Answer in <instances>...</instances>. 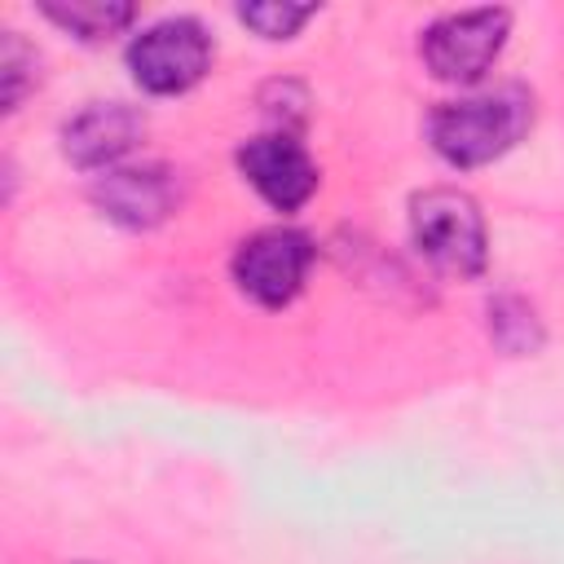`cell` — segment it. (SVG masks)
<instances>
[{"label":"cell","mask_w":564,"mask_h":564,"mask_svg":"<svg viewBox=\"0 0 564 564\" xmlns=\"http://www.w3.org/2000/svg\"><path fill=\"white\" fill-rule=\"evenodd\" d=\"M533 123V97L520 84H502L476 97L441 101L427 119L432 150L454 167H480L507 154Z\"/></svg>","instance_id":"6da1fadb"},{"label":"cell","mask_w":564,"mask_h":564,"mask_svg":"<svg viewBox=\"0 0 564 564\" xmlns=\"http://www.w3.org/2000/svg\"><path fill=\"white\" fill-rule=\"evenodd\" d=\"M410 238L419 256L449 273V278H476L485 273L489 242H485V216L471 194L436 185L410 198Z\"/></svg>","instance_id":"7a4b0ae2"},{"label":"cell","mask_w":564,"mask_h":564,"mask_svg":"<svg viewBox=\"0 0 564 564\" xmlns=\"http://www.w3.org/2000/svg\"><path fill=\"white\" fill-rule=\"evenodd\" d=\"M511 31V13L507 9H467V13H445L436 18L423 40L419 53L427 62V70L445 84H476L494 57L502 53Z\"/></svg>","instance_id":"3957f363"},{"label":"cell","mask_w":564,"mask_h":564,"mask_svg":"<svg viewBox=\"0 0 564 564\" xmlns=\"http://www.w3.org/2000/svg\"><path fill=\"white\" fill-rule=\"evenodd\" d=\"M207 66H212V40L194 18H163L128 44V70L154 97L194 88L207 75Z\"/></svg>","instance_id":"277c9868"},{"label":"cell","mask_w":564,"mask_h":564,"mask_svg":"<svg viewBox=\"0 0 564 564\" xmlns=\"http://www.w3.org/2000/svg\"><path fill=\"white\" fill-rule=\"evenodd\" d=\"M313 264V242L300 229H260L234 251V282L264 308H282L300 295Z\"/></svg>","instance_id":"5b68a950"},{"label":"cell","mask_w":564,"mask_h":564,"mask_svg":"<svg viewBox=\"0 0 564 564\" xmlns=\"http://www.w3.org/2000/svg\"><path fill=\"white\" fill-rule=\"evenodd\" d=\"M181 185L176 172L163 163H141V167H106L93 181V203L101 216H110L123 229H154L176 212Z\"/></svg>","instance_id":"8992f818"},{"label":"cell","mask_w":564,"mask_h":564,"mask_svg":"<svg viewBox=\"0 0 564 564\" xmlns=\"http://www.w3.org/2000/svg\"><path fill=\"white\" fill-rule=\"evenodd\" d=\"M238 167L256 185V194L278 212L304 207L308 194L317 189V163L291 132H269V137L247 141L238 150Z\"/></svg>","instance_id":"52a82bcc"},{"label":"cell","mask_w":564,"mask_h":564,"mask_svg":"<svg viewBox=\"0 0 564 564\" xmlns=\"http://www.w3.org/2000/svg\"><path fill=\"white\" fill-rule=\"evenodd\" d=\"M141 132H145L141 110H132L123 101H93L75 119H66L62 154L75 167H110L141 141Z\"/></svg>","instance_id":"ba28073f"},{"label":"cell","mask_w":564,"mask_h":564,"mask_svg":"<svg viewBox=\"0 0 564 564\" xmlns=\"http://www.w3.org/2000/svg\"><path fill=\"white\" fill-rule=\"evenodd\" d=\"M40 13L79 40H106L137 18L128 0H40Z\"/></svg>","instance_id":"9c48e42d"},{"label":"cell","mask_w":564,"mask_h":564,"mask_svg":"<svg viewBox=\"0 0 564 564\" xmlns=\"http://www.w3.org/2000/svg\"><path fill=\"white\" fill-rule=\"evenodd\" d=\"M489 335L511 357H524V352L542 348V322L529 308V300H520V295H494L489 300Z\"/></svg>","instance_id":"30bf717a"},{"label":"cell","mask_w":564,"mask_h":564,"mask_svg":"<svg viewBox=\"0 0 564 564\" xmlns=\"http://www.w3.org/2000/svg\"><path fill=\"white\" fill-rule=\"evenodd\" d=\"M35 84V53L18 31L0 35V88H4V110H18L26 88Z\"/></svg>","instance_id":"8fae6325"},{"label":"cell","mask_w":564,"mask_h":564,"mask_svg":"<svg viewBox=\"0 0 564 564\" xmlns=\"http://www.w3.org/2000/svg\"><path fill=\"white\" fill-rule=\"evenodd\" d=\"M317 9L313 4H278V0H264V4H242L238 9V18L256 31V35H264V40H286V35H295L308 18H313Z\"/></svg>","instance_id":"7c38bea8"}]
</instances>
